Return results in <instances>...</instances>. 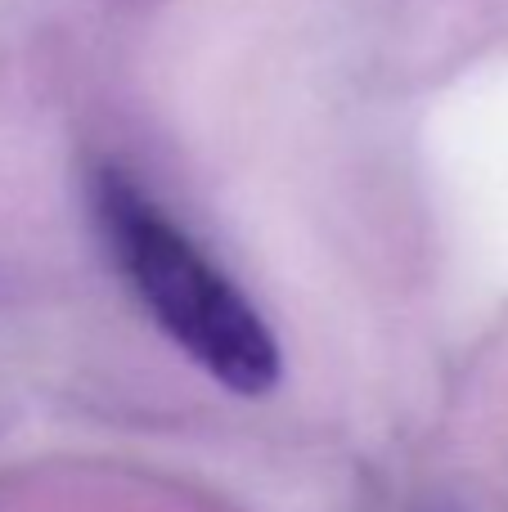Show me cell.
I'll return each instance as SVG.
<instances>
[{
	"mask_svg": "<svg viewBox=\"0 0 508 512\" xmlns=\"http://www.w3.org/2000/svg\"><path fill=\"white\" fill-rule=\"evenodd\" d=\"M95 221L117 274L153 324L230 391L257 396L279 378V346L239 283L221 270L126 171L104 167L90 185Z\"/></svg>",
	"mask_w": 508,
	"mask_h": 512,
	"instance_id": "obj_1",
	"label": "cell"
}]
</instances>
